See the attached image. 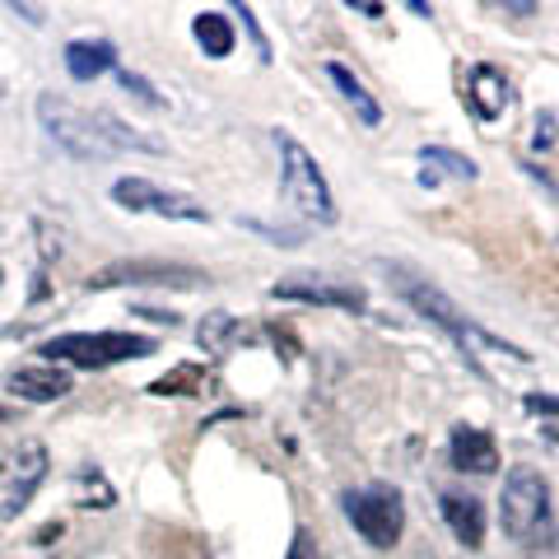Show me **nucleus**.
<instances>
[{"mask_svg": "<svg viewBox=\"0 0 559 559\" xmlns=\"http://www.w3.org/2000/svg\"><path fill=\"white\" fill-rule=\"evenodd\" d=\"M238 224H242V229H252V234H266L275 248H299V242H304L299 229H275V224H261V219H238Z\"/></svg>", "mask_w": 559, "mask_h": 559, "instance_id": "4be33fe9", "label": "nucleus"}, {"mask_svg": "<svg viewBox=\"0 0 559 559\" xmlns=\"http://www.w3.org/2000/svg\"><path fill=\"white\" fill-rule=\"evenodd\" d=\"M159 341L154 336H135V331H70V336H51L43 341L38 355L51 364H75V369H112L127 359H150Z\"/></svg>", "mask_w": 559, "mask_h": 559, "instance_id": "7ed1b4c3", "label": "nucleus"}, {"mask_svg": "<svg viewBox=\"0 0 559 559\" xmlns=\"http://www.w3.org/2000/svg\"><path fill=\"white\" fill-rule=\"evenodd\" d=\"M135 318H150V322H164V326H178V312H164V308H135Z\"/></svg>", "mask_w": 559, "mask_h": 559, "instance_id": "cd10ccee", "label": "nucleus"}, {"mask_svg": "<svg viewBox=\"0 0 559 559\" xmlns=\"http://www.w3.org/2000/svg\"><path fill=\"white\" fill-rule=\"evenodd\" d=\"M466 108L476 112L480 121H495V117H503V108L513 103V84H509V75H503L499 66H489V61H480L476 70L466 75Z\"/></svg>", "mask_w": 559, "mask_h": 559, "instance_id": "9b49d317", "label": "nucleus"}, {"mask_svg": "<svg viewBox=\"0 0 559 559\" xmlns=\"http://www.w3.org/2000/svg\"><path fill=\"white\" fill-rule=\"evenodd\" d=\"M275 145H280V178H285V197L289 205L299 210L304 219H318V224H336V197L322 178L318 159L299 145L294 135L275 131Z\"/></svg>", "mask_w": 559, "mask_h": 559, "instance_id": "39448f33", "label": "nucleus"}, {"mask_svg": "<svg viewBox=\"0 0 559 559\" xmlns=\"http://www.w3.org/2000/svg\"><path fill=\"white\" fill-rule=\"evenodd\" d=\"M345 518L355 522V532L369 540L373 550H392L401 532H406V503L396 489L388 485H369V489H349L345 495Z\"/></svg>", "mask_w": 559, "mask_h": 559, "instance_id": "423d86ee", "label": "nucleus"}, {"mask_svg": "<svg viewBox=\"0 0 559 559\" xmlns=\"http://www.w3.org/2000/svg\"><path fill=\"white\" fill-rule=\"evenodd\" d=\"M197 341H201L205 355H224L234 341H242V326H238V318H229V312H210L197 331Z\"/></svg>", "mask_w": 559, "mask_h": 559, "instance_id": "6ab92c4d", "label": "nucleus"}, {"mask_svg": "<svg viewBox=\"0 0 559 559\" xmlns=\"http://www.w3.org/2000/svg\"><path fill=\"white\" fill-rule=\"evenodd\" d=\"M555 140H559V131H555V112H540V117H536V131H532V145H536V150H550Z\"/></svg>", "mask_w": 559, "mask_h": 559, "instance_id": "393cba45", "label": "nucleus"}, {"mask_svg": "<svg viewBox=\"0 0 559 559\" xmlns=\"http://www.w3.org/2000/svg\"><path fill=\"white\" fill-rule=\"evenodd\" d=\"M0 280H5V275H0Z\"/></svg>", "mask_w": 559, "mask_h": 559, "instance_id": "72a5a7b5", "label": "nucleus"}, {"mask_svg": "<svg viewBox=\"0 0 559 559\" xmlns=\"http://www.w3.org/2000/svg\"><path fill=\"white\" fill-rule=\"evenodd\" d=\"M419 164H425V173L439 168V173H448V178H462V182L480 178L476 159H466V154H457V150H443V145H425V150H419ZM439 173H433V178H439Z\"/></svg>", "mask_w": 559, "mask_h": 559, "instance_id": "a211bd4d", "label": "nucleus"}, {"mask_svg": "<svg viewBox=\"0 0 559 559\" xmlns=\"http://www.w3.org/2000/svg\"><path fill=\"white\" fill-rule=\"evenodd\" d=\"M349 10H359V14H369V20H382V5H369V0H359V5H349Z\"/></svg>", "mask_w": 559, "mask_h": 559, "instance_id": "c756f323", "label": "nucleus"}, {"mask_svg": "<svg viewBox=\"0 0 559 559\" xmlns=\"http://www.w3.org/2000/svg\"><path fill=\"white\" fill-rule=\"evenodd\" d=\"M150 392L154 396H197L201 392V369L197 364H182V369L164 373L159 382H150Z\"/></svg>", "mask_w": 559, "mask_h": 559, "instance_id": "412c9836", "label": "nucleus"}, {"mask_svg": "<svg viewBox=\"0 0 559 559\" xmlns=\"http://www.w3.org/2000/svg\"><path fill=\"white\" fill-rule=\"evenodd\" d=\"M51 536H61V522H47V527L38 532V546H51Z\"/></svg>", "mask_w": 559, "mask_h": 559, "instance_id": "c85d7f7f", "label": "nucleus"}, {"mask_svg": "<svg viewBox=\"0 0 559 559\" xmlns=\"http://www.w3.org/2000/svg\"><path fill=\"white\" fill-rule=\"evenodd\" d=\"M0 425H10V406H0Z\"/></svg>", "mask_w": 559, "mask_h": 559, "instance_id": "473e14b6", "label": "nucleus"}, {"mask_svg": "<svg viewBox=\"0 0 559 559\" xmlns=\"http://www.w3.org/2000/svg\"><path fill=\"white\" fill-rule=\"evenodd\" d=\"M43 480H47V448L43 443L20 448V457H14L5 485H0V518H20L33 503V495H38Z\"/></svg>", "mask_w": 559, "mask_h": 559, "instance_id": "9d476101", "label": "nucleus"}, {"mask_svg": "<svg viewBox=\"0 0 559 559\" xmlns=\"http://www.w3.org/2000/svg\"><path fill=\"white\" fill-rule=\"evenodd\" d=\"M191 33H197V43L205 47V57H229L234 51V24L224 20V14H215V10H205V14H197V24H191Z\"/></svg>", "mask_w": 559, "mask_h": 559, "instance_id": "f3484780", "label": "nucleus"}, {"mask_svg": "<svg viewBox=\"0 0 559 559\" xmlns=\"http://www.w3.org/2000/svg\"><path fill=\"white\" fill-rule=\"evenodd\" d=\"M14 14H24V20H33V24H43V10H33V5H14Z\"/></svg>", "mask_w": 559, "mask_h": 559, "instance_id": "7c9ffc66", "label": "nucleus"}, {"mask_svg": "<svg viewBox=\"0 0 559 559\" xmlns=\"http://www.w3.org/2000/svg\"><path fill=\"white\" fill-rule=\"evenodd\" d=\"M75 489H80V509H112V503H117L112 485L103 480L98 471H90V466L75 471Z\"/></svg>", "mask_w": 559, "mask_h": 559, "instance_id": "aec40b11", "label": "nucleus"}, {"mask_svg": "<svg viewBox=\"0 0 559 559\" xmlns=\"http://www.w3.org/2000/svg\"><path fill=\"white\" fill-rule=\"evenodd\" d=\"M540 433H546L550 443H559V425H540Z\"/></svg>", "mask_w": 559, "mask_h": 559, "instance_id": "2f4dec72", "label": "nucleus"}, {"mask_svg": "<svg viewBox=\"0 0 559 559\" xmlns=\"http://www.w3.org/2000/svg\"><path fill=\"white\" fill-rule=\"evenodd\" d=\"M271 299L285 304H312V308H341V312H364L369 308V294L355 285H336L326 275H285L271 285Z\"/></svg>", "mask_w": 559, "mask_h": 559, "instance_id": "1a4fd4ad", "label": "nucleus"}, {"mask_svg": "<svg viewBox=\"0 0 559 559\" xmlns=\"http://www.w3.org/2000/svg\"><path fill=\"white\" fill-rule=\"evenodd\" d=\"M396 294L406 299L419 318H429L433 326H443L452 341H457L471 359H476V349H495V355H509V359H518V364H532V355L522 345H513V341H503V336H495V331H485L476 318H466V312L448 299V294L439 289V285H429V280H415V275H401L396 280Z\"/></svg>", "mask_w": 559, "mask_h": 559, "instance_id": "f257e3e1", "label": "nucleus"}, {"mask_svg": "<svg viewBox=\"0 0 559 559\" xmlns=\"http://www.w3.org/2000/svg\"><path fill=\"white\" fill-rule=\"evenodd\" d=\"M439 509H443V522L452 527V536H457L466 550H480L485 546V503L480 499H471V495H443Z\"/></svg>", "mask_w": 559, "mask_h": 559, "instance_id": "ddd939ff", "label": "nucleus"}, {"mask_svg": "<svg viewBox=\"0 0 559 559\" xmlns=\"http://www.w3.org/2000/svg\"><path fill=\"white\" fill-rule=\"evenodd\" d=\"M238 14H242V24H248V33L257 38V51H261V61H271V43L261 38V28H257V14H252V5H238Z\"/></svg>", "mask_w": 559, "mask_h": 559, "instance_id": "bb28decb", "label": "nucleus"}, {"mask_svg": "<svg viewBox=\"0 0 559 559\" xmlns=\"http://www.w3.org/2000/svg\"><path fill=\"white\" fill-rule=\"evenodd\" d=\"M117 66V47L112 43H94V38H80V43H66V70H70V80H80V84H90L98 75H108V70Z\"/></svg>", "mask_w": 559, "mask_h": 559, "instance_id": "2eb2a0df", "label": "nucleus"}, {"mask_svg": "<svg viewBox=\"0 0 559 559\" xmlns=\"http://www.w3.org/2000/svg\"><path fill=\"white\" fill-rule=\"evenodd\" d=\"M285 559H318V546H312L308 527H299V532H294V540H289V555H285Z\"/></svg>", "mask_w": 559, "mask_h": 559, "instance_id": "a878e982", "label": "nucleus"}, {"mask_svg": "<svg viewBox=\"0 0 559 559\" xmlns=\"http://www.w3.org/2000/svg\"><path fill=\"white\" fill-rule=\"evenodd\" d=\"M522 406H527L532 415H546V419H555V425H559V396L555 392H527V396H522Z\"/></svg>", "mask_w": 559, "mask_h": 559, "instance_id": "b1692460", "label": "nucleus"}, {"mask_svg": "<svg viewBox=\"0 0 559 559\" xmlns=\"http://www.w3.org/2000/svg\"><path fill=\"white\" fill-rule=\"evenodd\" d=\"M10 392L24 401H61L70 392V373L57 364H33V369H14L10 373Z\"/></svg>", "mask_w": 559, "mask_h": 559, "instance_id": "4468645a", "label": "nucleus"}, {"mask_svg": "<svg viewBox=\"0 0 559 559\" xmlns=\"http://www.w3.org/2000/svg\"><path fill=\"white\" fill-rule=\"evenodd\" d=\"M452 466L471 471V476H495V471H499L495 433L480 429V425H457V429H452Z\"/></svg>", "mask_w": 559, "mask_h": 559, "instance_id": "f8f14e48", "label": "nucleus"}, {"mask_svg": "<svg viewBox=\"0 0 559 559\" xmlns=\"http://www.w3.org/2000/svg\"><path fill=\"white\" fill-rule=\"evenodd\" d=\"M326 75H331V84H336V90L345 94V103H349V108L359 112V121H364V127H378V121H382V108L373 103V94L364 90V84H359L355 75H349V70H345L341 61H331V66H326Z\"/></svg>", "mask_w": 559, "mask_h": 559, "instance_id": "dca6fc26", "label": "nucleus"}, {"mask_svg": "<svg viewBox=\"0 0 559 559\" xmlns=\"http://www.w3.org/2000/svg\"><path fill=\"white\" fill-rule=\"evenodd\" d=\"M117 285H173V289H201L210 285V275L182 261H112V266L94 271L84 280V289H117Z\"/></svg>", "mask_w": 559, "mask_h": 559, "instance_id": "0eeeda50", "label": "nucleus"}, {"mask_svg": "<svg viewBox=\"0 0 559 559\" xmlns=\"http://www.w3.org/2000/svg\"><path fill=\"white\" fill-rule=\"evenodd\" d=\"M112 201L121 210H154L164 219H187V224H210V210L191 197H178V191H164L154 187L150 178H121L112 187Z\"/></svg>", "mask_w": 559, "mask_h": 559, "instance_id": "6e6552de", "label": "nucleus"}, {"mask_svg": "<svg viewBox=\"0 0 559 559\" xmlns=\"http://www.w3.org/2000/svg\"><path fill=\"white\" fill-rule=\"evenodd\" d=\"M121 90L135 94L140 103H145V108H164V98L150 90V80H145V75H131V70H121Z\"/></svg>", "mask_w": 559, "mask_h": 559, "instance_id": "5701e85b", "label": "nucleus"}, {"mask_svg": "<svg viewBox=\"0 0 559 559\" xmlns=\"http://www.w3.org/2000/svg\"><path fill=\"white\" fill-rule=\"evenodd\" d=\"M38 121H43L51 145L66 150L70 159H80V164H103V159H112L117 154L108 145V135H103V127H98V112H84L61 94H43L38 98Z\"/></svg>", "mask_w": 559, "mask_h": 559, "instance_id": "20e7f679", "label": "nucleus"}, {"mask_svg": "<svg viewBox=\"0 0 559 559\" xmlns=\"http://www.w3.org/2000/svg\"><path fill=\"white\" fill-rule=\"evenodd\" d=\"M499 518L518 546H540V540H559L555 503H550V480L536 466H513L503 480Z\"/></svg>", "mask_w": 559, "mask_h": 559, "instance_id": "f03ea898", "label": "nucleus"}]
</instances>
